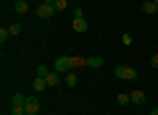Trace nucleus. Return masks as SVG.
Returning a JSON list of instances; mask_svg holds the SVG:
<instances>
[{
  "label": "nucleus",
  "mask_w": 158,
  "mask_h": 115,
  "mask_svg": "<svg viewBox=\"0 0 158 115\" xmlns=\"http://www.w3.org/2000/svg\"><path fill=\"white\" fill-rule=\"evenodd\" d=\"M142 11H145L148 16H158V6L153 0H145V3H142Z\"/></svg>",
  "instance_id": "obj_8"
},
{
  "label": "nucleus",
  "mask_w": 158,
  "mask_h": 115,
  "mask_svg": "<svg viewBox=\"0 0 158 115\" xmlns=\"http://www.w3.org/2000/svg\"><path fill=\"white\" fill-rule=\"evenodd\" d=\"M63 81L69 84V89H74V86H77V84H79V76H77V73H74V71H69V73H63Z\"/></svg>",
  "instance_id": "obj_10"
},
{
  "label": "nucleus",
  "mask_w": 158,
  "mask_h": 115,
  "mask_svg": "<svg viewBox=\"0 0 158 115\" xmlns=\"http://www.w3.org/2000/svg\"><path fill=\"white\" fill-rule=\"evenodd\" d=\"M116 102H118V105H129V102H132V94H127V92L116 94Z\"/></svg>",
  "instance_id": "obj_13"
},
{
  "label": "nucleus",
  "mask_w": 158,
  "mask_h": 115,
  "mask_svg": "<svg viewBox=\"0 0 158 115\" xmlns=\"http://www.w3.org/2000/svg\"><path fill=\"white\" fill-rule=\"evenodd\" d=\"M45 81H48V86H56V84H61L63 81V73H58V71H50L45 76Z\"/></svg>",
  "instance_id": "obj_7"
},
{
  "label": "nucleus",
  "mask_w": 158,
  "mask_h": 115,
  "mask_svg": "<svg viewBox=\"0 0 158 115\" xmlns=\"http://www.w3.org/2000/svg\"><path fill=\"white\" fill-rule=\"evenodd\" d=\"M150 68H158V52H153V58H150Z\"/></svg>",
  "instance_id": "obj_20"
},
{
  "label": "nucleus",
  "mask_w": 158,
  "mask_h": 115,
  "mask_svg": "<svg viewBox=\"0 0 158 115\" xmlns=\"http://www.w3.org/2000/svg\"><path fill=\"white\" fill-rule=\"evenodd\" d=\"M153 3H156V6H158V0H153Z\"/></svg>",
  "instance_id": "obj_23"
},
{
  "label": "nucleus",
  "mask_w": 158,
  "mask_h": 115,
  "mask_svg": "<svg viewBox=\"0 0 158 115\" xmlns=\"http://www.w3.org/2000/svg\"><path fill=\"white\" fill-rule=\"evenodd\" d=\"M48 115H53V113H48Z\"/></svg>",
  "instance_id": "obj_24"
},
{
  "label": "nucleus",
  "mask_w": 158,
  "mask_h": 115,
  "mask_svg": "<svg viewBox=\"0 0 158 115\" xmlns=\"http://www.w3.org/2000/svg\"><path fill=\"white\" fill-rule=\"evenodd\" d=\"M8 37H11V32H8V29H6V26H3V29H0V42L6 44V39H8Z\"/></svg>",
  "instance_id": "obj_17"
},
{
  "label": "nucleus",
  "mask_w": 158,
  "mask_h": 115,
  "mask_svg": "<svg viewBox=\"0 0 158 115\" xmlns=\"http://www.w3.org/2000/svg\"><path fill=\"white\" fill-rule=\"evenodd\" d=\"M8 32H11V37H19V34H21L24 29H21V24H19V21H13L11 26H8Z\"/></svg>",
  "instance_id": "obj_12"
},
{
  "label": "nucleus",
  "mask_w": 158,
  "mask_h": 115,
  "mask_svg": "<svg viewBox=\"0 0 158 115\" xmlns=\"http://www.w3.org/2000/svg\"><path fill=\"white\" fill-rule=\"evenodd\" d=\"M71 29L77 34H85L87 29H90V24H87V18L85 16H74V21H71Z\"/></svg>",
  "instance_id": "obj_4"
},
{
  "label": "nucleus",
  "mask_w": 158,
  "mask_h": 115,
  "mask_svg": "<svg viewBox=\"0 0 158 115\" xmlns=\"http://www.w3.org/2000/svg\"><path fill=\"white\" fill-rule=\"evenodd\" d=\"M150 115H158V107H153V110H150Z\"/></svg>",
  "instance_id": "obj_21"
},
{
  "label": "nucleus",
  "mask_w": 158,
  "mask_h": 115,
  "mask_svg": "<svg viewBox=\"0 0 158 115\" xmlns=\"http://www.w3.org/2000/svg\"><path fill=\"white\" fill-rule=\"evenodd\" d=\"M121 44L129 47V44H132V34H121Z\"/></svg>",
  "instance_id": "obj_18"
},
{
  "label": "nucleus",
  "mask_w": 158,
  "mask_h": 115,
  "mask_svg": "<svg viewBox=\"0 0 158 115\" xmlns=\"http://www.w3.org/2000/svg\"><path fill=\"white\" fill-rule=\"evenodd\" d=\"M145 102V92H132V105H142Z\"/></svg>",
  "instance_id": "obj_14"
},
{
  "label": "nucleus",
  "mask_w": 158,
  "mask_h": 115,
  "mask_svg": "<svg viewBox=\"0 0 158 115\" xmlns=\"http://www.w3.org/2000/svg\"><path fill=\"white\" fill-rule=\"evenodd\" d=\"M32 89H34V92H45V89H48V81H45V79H42V76H37V79H34V81H32Z\"/></svg>",
  "instance_id": "obj_9"
},
{
  "label": "nucleus",
  "mask_w": 158,
  "mask_h": 115,
  "mask_svg": "<svg viewBox=\"0 0 158 115\" xmlns=\"http://www.w3.org/2000/svg\"><path fill=\"white\" fill-rule=\"evenodd\" d=\"M48 73H50V71H48V66H37V76H42V79H45Z\"/></svg>",
  "instance_id": "obj_19"
},
{
  "label": "nucleus",
  "mask_w": 158,
  "mask_h": 115,
  "mask_svg": "<svg viewBox=\"0 0 158 115\" xmlns=\"http://www.w3.org/2000/svg\"><path fill=\"white\" fill-rule=\"evenodd\" d=\"M77 66H87V58H69V55H63V58H58V60L53 63V71L69 73V71H74Z\"/></svg>",
  "instance_id": "obj_1"
},
{
  "label": "nucleus",
  "mask_w": 158,
  "mask_h": 115,
  "mask_svg": "<svg viewBox=\"0 0 158 115\" xmlns=\"http://www.w3.org/2000/svg\"><path fill=\"white\" fill-rule=\"evenodd\" d=\"M87 68H103V58H100V55H92V58H87Z\"/></svg>",
  "instance_id": "obj_11"
},
{
  "label": "nucleus",
  "mask_w": 158,
  "mask_h": 115,
  "mask_svg": "<svg viewBox=\"0 0 158 115\" xmlns=\"http://www.w3.org/2000/svg\"><path fill=\"white\" fill-rule=\"evenodd\" d=\"M11 105H27V97H24L21 92H16V94L11 97Z\"/></svg>",
  "instance_id": "obj_15"
},
{
  "label": "nucleus",
  "mask_w": 158,
  "mask_h": 115,
  "mask_svg": "<svg viewBox=\"0 0 158 115\" xmlns=\"http://www.w3.org/2000/svg\"><path fill=\"white\" fill-rule=\"evenodd\" d=\"M56 16V8L50 6V3H40L37 6V18H42V21H48V18Z\"/></svg>",
  "instance_id": "obj_3"
},
{
  "label": "nucleus",
  "mask_w": 158,
  "mask_h": 115,
  "mask_svg": "<svg viewBox=\"0 0 158 115\" xmlns=\"http://www.w3.org/2000/svg\"><path fill=\"white\" fill-rule=\"evenodd\" d=\"M113 73H116V79H121V81H135L137 79V71L132 66H116Z\"/></svg>",
  "instance_id": "obj_2"
},
{
  "label": "nucleus",
  "mask_w": 158,
  "mask_h": 115,
  "mask_svg": "<svg viewBox=\"0 0 158 115\" xmlns=\"http://www.w3.org/2000/svg\"><path fill=\"white\" fill-rule=\"evenodd\" d=\"M42 3H50V6H53V3H56V0H42Z\"/></svg>",
  "instance_id": "obj_22"
},
{
  "label": "nucleus",
  "mask_w": 158,
  "mask_h": 115,
  "mask_svg": "<svg viewBox=\"0 0 158 115\" xmlns=\"http://www.w3.org/2000/svg\"><path fill=\"white\" fill-rule=\"evenodd\" d=\"M27 115H40V99L37 97H27Z\"/></svg>",
  "instance_id": "obj_5"
},
{
  "label": "nucleus",
  "mask_w": 158,
  "mask_h": 115,
  "mask_svg": "<svg viewBox=\"0 0 158 115\" xmlns=\"http://www.w3.org/2000/svg\"><path fill=\"white\" fill-rule=\"evenodd\" d=\"M53 8H56V13H61V11H66V8H69V3H66V0H56Z\"/></svg>",
  "instance_id": "obj_16"
},
{
  "label": "nucleus",
  "mask_w": 158,
  "mask_h": 115,
  "mask_svg": "<svg viewBox=\"0 0 158 115\" xmlns=\"http://www.w3.org/2000/svg\"><path fill=\"white\" fill-rule=\"evenodd\" d=\"M13 11H16L19 16H27L29 13V0H16V3H13Z\"/></svg>",
  "instance_id": "obj_6"
}]
</instances>
